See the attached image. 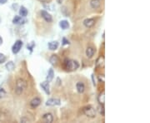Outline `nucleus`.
Returning a JSON list of instances; mask_svg holds the SVG:
<instances>
[{
    "mask_svg": "<svg viewBox=\"0 0 150 123\" xmlns=\"http://www.w3.org/2000/svg\"><path fill=\"white\" fill-rule=\"evenodd\" d=\"M79 63L75 60L66 58L63 61V67L67 71H75L79 68Z\"/></svg>",
    "mask_w": 150,
    "mask_h": 123,
    "instance_id": "obj_1",
    "label": "nucleus"
},
{
    "mask_svg": "<svg viewBox=\"0 0 150 123\" xmlns=\"http://www.w3.org/2000/svg\"><path fill=\"white\" fill-rule=\"evenodd\" d=\"M28 87L27 81L23 78H18L16 81V86H15V93L17 95H21L25 91Z\"/></svg>",
    "mask_w": 150,
    "mask_h": 123,
    "instance_id": "obj_2",
    "label": "nucleus"
},
{
    "mask_svg": "<svg viewBox=\"0 0 150 123\" xmlns=\"http://www.w3.org/2000/svg\"><path fill=\"white\" fill-rule=\"evenodd\" d=\"M82 114L85 115V116L89 118H94L96 117V111L92 106L88 105V106H84V107H83Z\"/></svg>",
    "mask_w": 150,
    "mask_h": 123,
    "instance_id": "obj_3",
    "label": "nucleus"
},
{
    "mask_svg": "<svg viewBox=\"0 0 150 123\" xmlns=\"http://www.w3.org/2000/svg\"><path fill=\"white\" fill-rule=\"evenodd\" d=\"M22 47H23V42L21 40H17L13 45V47H12V52H13L14 54H17L21 50Z\"/></svg>",
    "mask_w": 150,
    "mask_h": 123,
    "instance_id": "obj_4",
    "label": "nucleus"
},
{
    "mask_svg": "<svg viewBox=\"0 0 150 123\" xmlns=\"http://www.w3.org/2000/svg\"><path fill=\"white\" fill-rule=\"evenodd\" d=\"M27 23V19L22 16H15L13 19V23L16 25H23L24 23Z\"/></svg>",
    "mask_w": 150,
    "mask_h": 123,
    "instance_id": "obj_5",
    "label": "nucleus"
},
{
    "mask_svg": "<svg viewBox=\"0 0 150 123\" xmlns=\"http://www.w3.org/2000/svg\"><path fill=\"white\" fill-rule=\"evenodd\" d=\"M60 104H61V101H60V99H58V98H49L46 102V106H59Z\"/></svg>",
    "mask_w": 150,
    "mask_h": 123,
    "instance_id": "obj_6",
    "label": "nucleus"
},
{
    "mask_svg": "<svg viewBox=\"0 0 150 123\" xmlns=\"http://www.w3.org/2000/svg\"><path fill=\"white\" fill-rule=\"evenodd\" d=\"M41 104V99L39 97H35L29 102V106L32 109H36Z\"/></svg>",
    "mask_w": 150,
    "mask_h": 123,
    "instance_id": "obj_7",
    "label": "nucleus"
},
{
    "mask_svg": "<svg viewBox=\"0 0 150 123\" xmlns=\"http://www.w3.org/2000/svg\"><path fill=\"white\" fill-rule=\"evenodd\" d=\"M40 13H41V16L42 18L45 20V22L47 23H52L53 22V17L51 16L50 13H48L47 11L45 10H42L40 12Z\"/></svg>",
    "mask_w": 150,
    "mask_h": 123,
    "instance_id": "obj_8",
    "label": "nucleus"
},
{
    "mask_svg": "<svg viewBox=\"0 0 150 123\" xmlns=\"http://www.w3.org/2000/svg\"><path fill=\"white\" fill-rule=\"evenodd\" d=\"M40 86H41L42 89L44 91V92H45L47 95H50V86H49V81H48L47 80L43 81V83H41V84H40Z\"/></svg>",
    "mask_w": 150,
    "mask_h": 123,
    "instance_id": "obj_9",
    "label": "nucleus"
},
{
    "mask_svg": "<svg viewBox=\"0 0 150 123\" xmlns=\"http://www.w3.org/2000/svg\"><path fill=\"white\" fill-rule=\"evenodd\" d=\"M42 119L45 123H51L54 121V116L51 113H45L43 116Z\"/></svg>",
    "mask_w": 150,
    "mask_h": 123,
    "instance_id": "obj_10",
    "label": "nucleus"
},
{
    "mask_svg": "<svg viewBox=\"0 0 150 123\" xmlns=\"http://www.w3.org/2000/svg\"><path fill=\"white\" fill-rule=\"evenodd\" d=\"M95 24V19L94 18H87L83 21V25L86 27L90 28H92Z\"/></svg>",
    "mask_w": 150,
    "mask_h": 123,
    "instance_id": "obj_11",
    "label": "nucleus"
},
{
    "mask_svg": "<svg viewBox=\"0 0 150 123\" xmlns=\"http://www.w3.org/2000/svg\"><path fill=\"white\" fill-rule=\"evenodd\" d=\"M76 89L77 91H78L79 93L82 94L85 91V85L83 81H78V83H76Z\"/></svg>",
    "mask_w": 150,
    "mask_h": 123,
    "instance_id": "obj_12",
    "label": "nucleus"
},
{
    "mask_svg": "<svg viewBox=\"0 0 150 123\" xmlns=\"http://www.w3.org/2000/svg\"><path fill=\"white\" fill-rule=\"evenodd\" d=\"M49 62H50V63L53 65V66H57L58 63V62H59V58H58V57L57 56L56 54H53L50 57Z\"/></svg>",
    "mask_w": 150,
    "mask_h": 123,
    "instance_id": "obj_13",
    "label": "nucleus"
},
{
    "mask_svg": "<svg viewBox=\"0 0 150 123\" xmlns=\"http://www.w3.org/2000/svg\"><path fill=\"white\" fill-rule=\"evenodd\" d=\"M48 48H49L50 50L54 51V50H56V49H58V47L59 46V43H58V42H57V41H52V42L48 43Z\"/></svg>",
    "mask_w": 150,
    "mask_h": 123,
    "instance_id": "obj_14",
    "label": "nucleus"
},
{
    "mask_svg": "<svg viewBox=\"0 0 150 123\" xmlns=\"http://www.w3.org/2000/svg\"><path fill=\"white\" fill-rule=\"evenodd\" d=\"M95 53V49L93 47H88L86 49V56L88 58H92Z\"/></svg>",
    "mask_w": 150,
    "mask_h": 123,
    "instance_id": "obj_15",
    "label": "nucleus"
},
{
    "mask_svg": "<svg viewBox=\"0 0 150 123\" xmlns=\"http://www.w3.org/2000/svg\"><path fill=\"white\" fill-rule=\"evenodd\" d=\"M98 101L100 105H104L105 102V92L102 91L98 96Z\"/></svg>",
    "mask_w": 150,
    "mask_h": 123,
    "instance_id": "obj_16",
    "label": "nucleus"
},
{
    "mask_svg": "<svg viewBox=\"0 0 150 123\" xmlns=\"http://www.w3.org/2000/svg\"><path fill=\"white\" fill-rule=\"evenodd\" d=\"M95 64L98 67H103V66H104V57L103 56H100L99 58L96 60Z\"/></svg>",
    "mask_w": 150,
    "mask_h": 123,
    "instance_id": "obj_17",
    "label": "nucleus"
},
{
    "mask_svg": "<svg viewBox=\"0 0 150 123\" xmlns=\"http://www.w3.org/2000/svg\"><path fill=\"white\" fill-rule=\"evenodd\" d=\"M100 5H101V3H100L99 0H91L90 6H91L92 9H97L100 7Z\"/></svg>",
    "mask_w": 150,
    "mask_h": 123,
    "instance_id": "obj_18",
    "label": "nucleus"
},
{
    "mask_svg": "<svg viewBox=\"0 0 150 123\" xmlns=\"http://www.w3.org/2000/svg\"><path fill=\"white\" fill-rule=\"evenodd\" d=\"M54 69L53 68H49V70L48 72V74H47V81H52L53 79H54Z\"/></svg>",
    "mask_w": 150,
    "mask_h": 123,
    "instance_id": "obj_19",
    "label": "nucleus"
},
{
    "mask_svg": "<svg viewBox=\"0 0 150 123\" xmlns=\"http://www.w3.org/2000/svg\"><path fill=\"white\" fill-rule=\"evenodd\" d=\"M69 23H68L67 20H61V21L59 22V27L62 28V29H68V28H69Z\"/></svg>",
    "mask_w": 150,
    "mask_h": 123,
    "instance_id": "obj_20",
    "label": "nucleus"
},
{
    "mask_svg": "<svg viewBox=\"0 0 150 123\" xmlns=\"http://www.w3.org/2000/svg\"><path fill=\"white\" fill-rule=\"evenodd\" d=\"M28 13V9H26L25 7H24V6L20 7V9H19V15L20 16L25 18V17H27Z\"/></svg>",
    "mask_w": 150,
    "mask_h": 123,
    "instance_id": "obj_21",
    "label": "nucleus"
},
{
    "mask_svg": "<svg viewBox=\"0 0 150 123\" xmlns=\"http://www.w3.org/2000/svg\"><path fill=\"white\" fill-rule=\"evenodd\" d=\"M14 67H15V65L14 63V62H12V61L8 62L7 64H6V68H7L8 71H9V72L13 71L14 69Z\"/></svg>",
    "mask_w": 150,
    "mask_h": 123,
    "instance_id": "obj_22",
    "label": "nucleus"
},
{
    "mask_svg": "<svg viewBox=\"0 0 150 123\" xmlns=\"http://www.w3.org/2000/svg\"><path fill=\"white\" fill-rule=\"evenodd\" d=\"M98 112H99V114L101 116H104L105 115V110H104V106L103 105H100L98 106Z\"/></svg>",
    "mask_w": 150,
    "mask_h": 123,
    "instance_id": "obj_23",
    "label": "nucleus"
},
{
    "mask_svg": "<svg viewBox=\"0 0 150 123\" xmlns=\"http://www.w3.org/2000/svg\"><path fill=\"white\" fill-rule=\"evenodd\" d=\"M7 60V57L3 53H0V64H3V63H5Z\"/></svg>",
    "mask_w": 150,
    "mask_h": 123,
    "instance_id": "obj_24",
    "label": "nucleus"
},
{
    "mask_svg": "<svg viewBox=\"0 0 150 123\" xmlns=\"http://www.w3.org/2000/svg\"><path fill=\"white\" fill-rule=\"evenodd\" d=\"M98 79H99V81L100 83H104V75H99L98 76Z\"/></svg>",
    "mask_w": 150,
    "mask_h": 123,
    "instance_id": "obj_25",
    "label": "nucleus"
},
{
    "mask_svg": "<svg viewBox=\"0 0 150 123\" xmlns=\"http://www.w3.org/2000/svg\"><path fill=\"white\" fill-rule=\"evenodd\" d=\"M62 43H63V45L64 46V45H68V44H69V41H68L66 38H63Z\"/></svg>",
    "mask_w": 150,
    "mask_h": 123,
    "instance_id": "obj_26",
    "label": "nucleus"
},
{
    "mask_svg": "<svg viewBox=\"0 0 150 123\" xmlns=\"http://www.w3.org/2000/svg\"><path fill=\"white\" fill-rule=\"evenodd\" d=\"M3 95H5V92L2 88H0V97H3Z\"/></svg>",
    "mask_w": 150,
    "mask_h": 123,
    "instance_id": "obj_27",
    "label": "nucleus"
},
{
    "mask_svg": "<svg viewBox=\"0 0 150 123\" xmlns=\"http://www.w3.org/2000/svg\"><path fill=\"white\" fill-rule=\"evenodd\" d=\"M92 80H93V84L94 86H96V81H95V79H94V75L92 74Z\"/></svg>",
    "mask_w": 150,
    "mask_h": 123,
    "instance_id": "obj_28",
    "label": "nucleus"
},
{
    "mask_svg": "<svg viewBox=\"0 0 150 123\" xmlns=\"http://www.w3.org/2000/svg\"><path fill=\"white\" fill-rule=\"evenodd\" d=\"M8 2V0H0V4H4Z\"/></svg>",
    "mask_w": 150,
    "mask_h": 123,
    "instance_id": "obj_29",
    "label": "nucleus"
},
{
    "mask_svg": "<svg viewBox=\"0 0 150 123\" xmlns=\"http://www.w3.org/2000/svg\"><path fill=\"white\" fill-rule=\"evenodd\" d=\"M28 120L27 118H25V117H23L22 119H21V122H27Z\"/></svg>",
    "mask_w": 150,
    "mask_h": 123,
    "instance_id": "obj_30",
    "label": "nucleus"
},
{
    "mask_svg": "<svg viewBox=\"0 0 150 123\" xmlns=\"http://www.w3.org/2000/svg\"><path fill=\"white\" fill-rule=\"evenodd\" d=\"M2 44H3V38L0 37V46H1Z\"/></svg>",
    "mask_w": 150,
    "mask_h": 123,
    "instance_id": "obj_31",
    "label": "nucleus"
},
{
    "mask_svg": "<svg viewBox=\"0 0 150 123\" xmlns=\"http://www.w3.org/2000/svg\"><path fill=\"white\" fill-rule=\"evenodd\" d=\"M39 2H41V3H46L48 0H38Z\"/></svg>",
    "mask_w": 150,
    "mask_h": 123,
    "instance_id": "obj_32",
    "label": "nucleus"
},
{
    "mask_svg": "<svg viewBox=\"0 0 150 123\" xmlns=\"http://www.w3.org/2000/svg\"><path fill=\"white\" fill-rule=\"evenodd\" d=\"M57 2H58V3H59V4H60V3H62V2H63V0H57Z\"/></svg>",
    "mask_w": 150,
    "mask_h": 123,
    "instance_id": "obj_33",
    "label": "nucleus"
}]
</instances>
